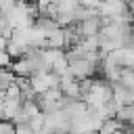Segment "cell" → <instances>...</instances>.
<instances>
[{
    "instance_id": "d6986e66",
    "label": "cell",
    "mask_w": 134,
    "mask_h": 134,
    "mask_svg": "<svg viewBox=\"0 0 134 134\" xmlns=\"http://www.w3.org/2000/svg\"><path fill=\"white\" fill-rule=\"evenodd\" d=\"M130 19H132V23H134V4H130Z\"/></svg>"
},
{
    "instance_id": "2e32d148",
    "label": "cell",
    "mask_w": 134,
    "mask_h": 134,
    "mask_svg": "<svg viewBox=\"0 0 134 134\" xmlns=\"http://www.w3.org/2000/svg\"><path fill=\"white\" fill-rule=\"evenodd\" d=\"M13 65V57L6 50H0V67H10Z\"/></svg>"
},
{
    "instance_id": "8992f818",
    "label": "cell",
    "mask_w": 134,
    "mask_h": 134,
    "mask_svg": "<svg viewBox=\"0 0 134 134\" xmlns=\"http://www.w3.org/2000/svg\"><path fill=\"white\" fill-rule=\"evenodd\" d=\"M59 88H61L63 96H67V98H82V84H80V80L73 77V73L63 75Z\"/></svg>"
},
{
    "instance_id": "9a60e30c",
    "label": "cell",
    "mask_w": 134,
    "mask_h": 134,
    "mask_svg": "<svg viewBox=\"0 0 134 134\" xmlns=\"http://www.w3.org/2000/svg\"><path fill=\"white\" fill-rule=\"evenodd\" d=\"M0 134H17V126L8 119H0Z\"/></svg>"
},
{
    "instance_id": "5b68a950",
    "label": "cell",
    "mask_w": 134,
    "mask_h": 134,
    "mask_svg": "<svg viewBox=\"0 0 134 134\" xmlns=\"http://www.w3.org/2000/svg\"><path fill=\"white\" fill-rule=\"evenodd\" d=\"M73 31L77 34V38H96L103 29V19L100 17H94V19H86V21H80V23H73L71 25Z\"/></svg>"
},
{
    "instance_id": "ba28073f",
    "label": "cell",
    "mask_w": 134,
    "mask_h": 134,
    "mask_svg": "<svg viewBox=\"0 0 134 134\" xmlns=\"http://www.w3.org/2000/svg\"><path fill=\"white\" fill-rule=\"evenodd\" d=\"M46 48H67L65 27H59V29H54L52 34H48V38H46Z\"/></svg>"
},
{
    "instance_id": "5bb4252c",
    "label": "cell",
    "mask_w": 134,
    "mask_h": 134,
    "mask_svg": "<svg viewBox=\"0 0 134 134\" xmlns=\"http://www.w3.org/2000/svg\"><path fill=\"white\" fill-rule=\"evenodd\" d=\"M15 29L8 25V21H6V17L0 13V36H4V38H10V34H13Z\"/></svg>"
},
{
    "instance_id": "e0dca14e",
    "label": "cell",
    "mask_w": 134,
    "mask_h": 134,
    "mask_svg": "<svg viewBox=\"0 0 134 134\" xmlns=\"http://www.w3.org/2000/svg\"><path fill=\"white\" fill-rule=\"evenodd\" d=\"M17 126V134H38L29 124H15Z\"/></svg>"
},
{
    "instance_id": "8fae6325",
    "label": "cell",
    "mask_w": 134,
    "mask_h": 134,
    "mask_svg": "<svg viewBox=\"0 0 134 134\" xmlns=\"http://www.w3.org/2000/svg\"><path fill=\"white\" fill-rule=\"evenodd\" d=\"M94 17H100L98 10H94V8H88V6H82V4L75 8V23L86 21V19H94Z\"/></svg>"
},
{
    "instance_id": "7a4b0ae2",
    "label": "cell",
    "mask_w": 134,
    "mask_h": 134,
    "mask_svg": "<svg viewBox=\"0 0 134 134\" xmlns=\"http://www.w3.org/2000/svg\"><path fill=\"white\" fill-rule=\"evenodd\" d=\"M67 59H69V69H71V73H73L75 80L94 77L96 71H98V67H96L92 61H88L86 57H75V54H69V52H67Z\"/></svg>"
},
{
    "instance_id": "ffe728a7",
    "label": "cell",
    "mask_w": 134,
    "mask_h": 134,
    "mask_svg": "<svg viewBox=\"0 0 134 134\" xmlns=\"http://www.w3.org/2000/svg\"><path fill=\"white\" fill-rule=\"evenodd\" d=\"M126 2H128V4H134V0H126Z\"/></svg>"
},
{
    "instance_id": "30bf717a",
    "label": "cell",
    "mask_w": 134,
    "mask_h": 134,
    "mask_svg": "<svg viewBox=\"0 0 134 134\" xmlns=\"http://www.w3.org/2000/svg\"><path fill=\"white\" fill-rule=\"evenodd\" d=\"M15 84H17L15 71H13L10 67H2V69H0V88H2V90H8V88L15 86Z\"/></svg>"
},
{
    "instance_id": "44dd1931",
    "label": "cell",
    "mask_w": 134,
    "mask_h": 134,
    "mask_svg": "<svg viewBox=\"0 0 134 134\" xmlns=\"http://www.w3.org/2000/svg\"><path fill=\"white\" fill-rule=\"evenodd\" d=\"M0 69H2V67H0Z\"/></svg>"
},
{
    "instance_id": "ac0fdd59",
    "label": "cell",
    "mask_w": 134,
    "mask_h": 134,
    "mask_svg": "<svg viewBox=\"0 0 134 134\" xmlns=\"http://www.w3.org/2000/svg\"><path fill=\"white\" fill-rule=\"evenodd\" d=\"M4 100H6V90H2V88H0V105H2Z\"/></svg>"
},
{
    "instance_id": "4fadbf2b",
    "label": "cell",
    "mask_w": 134,
    "mask_h": 134,
    "mask_svg": "<svg viewBox=\"0 0 134 134\" xmlns=\"http://www.w3.org/2000/svg\"><path fill=\"white\" fill-rule=\"evenodd\" d=\"M119 82L128 88H134V69L132 67H124L121 69V75H119Z\"/></svg>"
},
{
    "instance_id": "9c48e42d",
    "label": "cell",
    "mask_w": 134,
    "mask_h": 134,
    "mask_svg": "<svg viewBox=\"0 0 134 134\" xmlns=\"http://www.w3.org/2000/svg\"><path fill=\"white\" fill-rule=\"evenodd\" d=\"M36 25L48 36V34H52L54 29H59L61 25L57 23V19L52 17V15H38V19H36Z\"/></svg>"
},
{
    "instance_id": "7c38bea8",
    "label": "cell",
    "mask_w": 134,
    "mask_h": 134,
    "mask_svg": "<svg viewBox=\"0 0 134 134\" xmlns=\"http://www.w3.org/2000/svg\"><path fill=\"white\" fill-rule=\"evenodd\" d=\"M115 119H117V121H121V124H128V128H130V121L134 119V105H126V107L117 109Z\"/></svg>"
},
{
    "instance_id": "3957f363",
    "label": "cell",
    "mask_w": 134,
    "mask_h": 134,
    "mask_svg": "<svg viewBox=\"0 0 134 134\" xmlns=\"http://www.w3.org/2000/svg\"><path fill=\"white\" fill-rule=\"evenodd\" d=\"M29 80H31V88L36 90L38 96L48 92V90H52V88H59V84H61V77L54 71H38Z\"/></svg>"
},
{
    "instance_id": "277c9868",
    "label": "cell",
    "mask_w": 134,
    "mask_h": 134,
    "mask_svg": "<svg viewBox=\"0 0 134 134\" xmlns=\"http://www.w3.org/2000/svg\"><path fill=\"white\" fill-rule=\"evenodd\" d=\"M61 100H63L61 88H52V90H48V92H44V94H40L36 98V103H38L42 113H50V111L61 109Z\"/></svg>"
},
{
    "instance_id": "6da1fadb",
    "label": "cell",
    "mask_w": 134,
    "mask_h": 134,
    "mask_svg": "<svg viewBox=\"0 0 134 134\" xmlns=\"http://www.w3.org/2000/svg\"><path fill=\"white\" fill-rule=\"evenodd\" d=\"M98 15L103 21H132L130 19V4L126 0H103Z\"/></svg>"
},
{
    "instance_id": "52a82bcc",
    "label": "cell",
    "mask_w": 134,
    "mask_h": 134,
    "mask_svg": "<svg viewBox=\"0 0 134 134\" xmlns=\"http://www.w3.org/2000/svg\"><path fill=\"white\" fill-rule=\"evenodd\" d=\"M113 57L117 59L119 67H132L134 69V48L132 46H121L119 50H113Z\"/></svg>"
}]
</instances>
